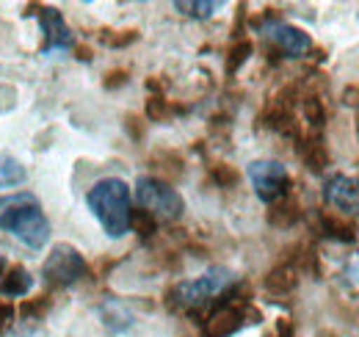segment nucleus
<instances>
[{
	"mask_svg": "<svg viewBox=\"0 0 359 337\" xmlns=\"http://www.w3.org/2000/svg\"><path fill=\"white\" fill-rule=\"evenodd\" d=\"M125 130L133 136L135 141H141L144 138V122H141V117H135V114H130L128 119H125Z\"/></svg>",
	"mask_w": 359,
	"mask_h": 337,
	"instance_id": "nucleus-27",
	"label": "nucleus"
},
{
	"mask_svg": "<svg viewBox=\"0 0 359 337\" xmlns=\"http://www.w3.org/2000/svg\"><path fill=\"white\" fill-rule=\"evenodd\" d=\"M34 285V277L22 265H8L0 277V293L3 296H25Z\"/></svg>",
	"mask_w": 359,
	"mask_h": 337,
	"instance_id": "nucleus-12",
	"label": "nucleus"
},
{
	"mask_svg": "<svg viewBox=\"0 0 359 337\" xmlns=\"http://www.w3.org/2000/svg\"><path fill=\"white\" fill-rule=\"evenodd\" d=\"M128 78H130V72H128V70H111V72L105 75L102 86H105L108 91H114V88H119V86L128 84Z\"/></svg>",
	"mask_w": 359,
	"mask_h": 337,
	"instance_id": "nucleus-26",
	"label": "nucleus"
},
{
	"mask_svg": "<svg viewBox=\"0 0 359 337\" xmlns=\"http://www.w3.org/2000/svg\"><path fill=\"white\" fill-rule=\"evenodd\" d=\"M47 310H50V296H39V298H28L22 307H20V312L25 315V318H42Z\"/></svg>",
	"mask_w": 359,
	"mask_h": 337,
	"instance_id": "nucleus-25",
	"label": "nucleus"
},
{
	"mask_svg": "<svg viewBox=\"0 0 359 337\" xmlns=\"http://www.w3.org/2000/svg\"><path fill=\"white\" fill-rule=\"evenodd\" d=\"M102 44H108V47H114V50H119V47H128V44H133L138 39V31L135 28H128V31H102Z\"/></svg>",
	"mask_w": 359,
	"mask_h": 337,
	"instance_id": "nucleus-23",
	"label": "nucleus"
},
{
	"mask_svg": "<svg viewBox=\"0 0 359 337\" xmlns=\"http://www.w3.org/2000/svg\"><path fill=\"white\" fill-rule=\"evenodd\" d=\"M75 53H78V58H81V61H91V50H89V47H83V44H81Z\"/></svg>",
	"mask_w": 359,
	"mask_h": 337,
	"instance_id": "nucleus-29",
	"label": "nucleus"
},
{
	"mask_svg": "<svg viewBox=\"0 0 359 337\" xmlns=\"http://www.w3.org/2000/svg\"><path fill=\"white\" fill-rule=\"evenodd\" d=\"M357 133H359V119H357Z\"/></svg>",
	"mask_w": 359,
	"mask_h": 337,
	"instance_id": "nucleus-31",
	"label": "nucleus"
},
{
	"mask_svg": "<svg viewBox=\"0 0 359 337\" xmlns=\"http://www.w3.org/2000/svg\"><path fill=\"white\" fill-rule=\"evenodd\" d=\"M86 205L108 232V238H122L130 221V185L119 177H105L94 183L86 194Z\"/></svg>",
	"mask_w": 359,
	"mask_h": 337,
	"instance_id": "nucleus-2",
	"label": "nucleus"
},
{
	"mask_svg": "<svg viewBox=\"0 0 359 337\" xmlns=\"http://www.w3.org/2000/svg\"><path fill=\"white\" fill-rule=\"evenodd\" d=\"M86 274V260L69 244H58L42 265V277L50 288H69Z\"/></svg>",
	"mask_w": 359,
	"mask_h": 337,
	"instance_id": "nucleus-5",
	"label": "nucleus"
},
{
	"mask_svg": "<svg viewBox=\"0 0 359 337\" xmlns=\"http://www.w3.org/2000/svg\"><path fill=\"white\" fill-rule=\"evenodd\" d=\"M222 3H210V0H191V3H185V0H177L175 3V8L177 11H182V14H188V17H196V20H208L216 8H219Z\"/></svg>",
	"mask_w": 359,
	"mask_h": 337,
	"instance_id": "nucleus-21",
	"label": "nucleus"
},
{
	"mask_svg": "<svg viewBox=\"0 0 359 337\" xmlns=\"http://www.w3.org/2000/svg\"><path fill=\"white\" fill-rule=\"evenodd\" d=\"M36 14H39V22H42V31H45V39H47L45 50H61V47H69L72 44V34H69L61 11L45 6V8H36Z\"/></svg>",
	"mask_w": 359,
	"mask_h": 337,
	"instance_id": "nucleus-10",
	"label": "nucleus"
},
{
	"mask_svg": "<svg viewBox=\"0 0 359 337\" xmlns=\"http://www.w3.org/2000/svg\"><path fill=\"white\" fill-rule=\"evenodd\" d=\"M249 180L255 185V194L269 205L290 197V174L279 161H252Z\"/></svg>",
	"mask_w": 359,
	"mask_h": 337,
	"instance_id": "nucleus-6",
	"label": "nucleus"
},
{
	"mask_svg": "<svg viewBox=\"0 0 359 337\" xmlns=\"http://www.w3.org/2000/svg\"><path fill=\"white\" fill-rule=\"evenodd\" d=\"M252 55V42L249 39H241L229 47V55H226V75H235Z\"/></svg>",
	"mask_w": 359,
	"mask_h": 337,
	"instance_id": "nucleus-19",
	"label": "nucleus"
},
{
	"mask_svg": "<svg viewBox=\"0 0 359 337\" xmlns=\"http://www.w3.org/2000/svg\"><path fill=\"white\" fill-rule=\"evenodd\" d=\"M175 111H182V108H175L163 94H152V97L147 100V108H144V114H147L149 122H166Z\"/></svg>",
	"mask_w": 359,
	"mask_h": 337,
	"instance_id": "nucleus-18",
	"label": "nucleus"
},
{
	"mask_svg": "<svg viewBox=\"0 0 359 337\" xmlns=\"http://www.w3.org/2000/svg\"><path fill=\"white\" fill-rule=\"evenodd\" d=\"M299 218H302V205H299L293 197H285V199L273 202L269 211V224L271 227H279V230L293 227Z\"/></svg>",
	"mask_w": 359,
	"mask_h": 337,
	"instance_id": "nucleus-13",
	"label": "nucleus"
},
{
	"mask_svg": "<svg viewBox=\"0 0 359 337\" xmlns=\"http://www.w3.org/2000/svg\"><path fill=\"white\" fill-rule=\"evenodd\" d=\"M6 268H8V263H6V257H0V277L6 274Z\"/></svg>",
	"mask_w": 359,
	"mask_h": 337,
	"instance_id": "nucleus-30",
	"label": "nucleus"
},
{
	"mask_svg": "<svg viewBox=\"0 0 359 337\" xmlns=\"http://www.w3.org/2000/svg\"><path fill=\"white\" fill-rule=\"evenodd\" d=\"M302 108H304V119H307V125L323 127V122H326V108H323V100H320L318 94H307L304 103H302Z\"/></svg>",
	"mask_w": 359,
	"mask_h": 337,
	"instance_id": "nucleus-20",
	"label": "nucleus"
},
{
	"mask_svg": "<svg viewBox=\"0 0 359 337\" xmlns=\"http://www.w3.org/2000/svg\"><path fill=\"white\" fill-rule=\"evenodd\" d=\"M320 227L329 238H337L343 244H351L357 238V227L351 218H343V216H334V213H320Z\"/></svg>",
	"mask_w": 359,
	"mask_h": 337,
	"instance_id": "nucleus-14",
	"label": "nucleus"
},
{
	"mask_svg": "<svg viewBox=\"0 0 359 337\" xmlns=\"http://www.w3.org/2000/svg\"><path fill=\"white\" fill-rule=\"evenodd\" d=\"M210 177H213V183L219 185V188H232L241 177H238V171L229 166V164H216V166H210Z\"/></svg>",
	"mask_w": 359,
	"mask_h": 337,
	"instance_id": "nucleus-24",
	"label": "nucleus"
},
{
	"mask_svg": "<svg viewBox=\"0 0 359 337\" xmlns=\"http://www.w3.org/2000/svg\"><path fill=\"white\" fill-rule=\"evenodd\" d=\"M263 285H266V291L271 296L293 293L299 288V268L293 263H279V265H273L269 274H266Z\"/></svg>",
	"mask_w": 359,
	"mask_h": 337,
	"instance_id": "nucleus-11",
	"label": "nucleus"
},
{
	"mask_svg": "<svg viewBox=\"0 0 359 337\" xmlns=\"http://www.w3.org/2000/svg\"><path fill=\"white\" fill-rule=\"evenodd\" d=\"M14 318V307L11 304H6V301H0V332L8 326V321Z\"/></svg>",
	"mask_w": 359,
	"mask_h": 337,
	"instance_id": "nucleus-28",
	"label": "nucleus"
},
{
	"mask_svg": "<svg viewBox=\"0 0 359 337\" xmlns=\"http://www.w3.org/2000/svg\"><path fill=\"white\" fill-rule=\"evenodd\" d=\"M135 199L144 211L152 213L155 218H163V221H177L185 211V202H182L177 188H172L166 180H158V177H138Z\"/></svg>",
	"mask_w": 359,
	"mask_h": 337,
	"instance_id": "nucleus-4",
	"label": "nucleus"
},
{
	"mask_svg": "<svg viewBox=\"0 0 359 337\" xmlns=\"http://www.w3.org/2000/svg\"><path fill=\"white\" fill-rule=\"evenodd\" d=\"M243 307L246 304H224L219 307L208 321H205V335L208 337H229L235 335L246 321H243Z\"/></svg>",
	"mask_w": 359,
	"mask_h": 337,
	"instance_id": "nucleus-9",
	"label": "nucleus"
},
{
	"mask_svg": "<svg viewBox=\"0 0 359 337\" xmlns=\"http://www.w3.org/2000/svg\"><path fill=\"white\" fill-rule=\"evenodd\" d=\"M28 177L25 166L8 155V152H0V188H14V185H22Z\"/></svg>",
	"mask_w": 359,
	"mask_h": 337,
	"instance_id": "nucleus-16",
	"label": "nucleus"
},
{
	"mask_svg": "<svg viewBox=\"0 0 359 337\" xmlns=\"http://www.w3.org/2000/svg\"><path fill=\"white\" fill-rule=\"evenodd\" d=\"M0 230L11 232L28 249H42L50 241V221L34 194L17 191L0 199Z\"/></svg>",
	"mask_w": 359,
	"mask_h": 337,
	"instance_id": "nucleus-1",
	"label": "nucleus"
},
{
	"mask_svg": "<svg viewBox=\"0 0 359 337\" xmlns=\"http://www.w3.org/2000/svg\"><path fill=\"white\" fill-rule=\"evenodd\" d=\"M263 31H266V37H269L271 42L276 44V50H279L282 55H290V58H299V55H304V53L313 47L310 34H304L302 28H296V25H290V22H282V20L266 22Z\"/></svg>",
	"mask_w": 359,
	"mask_h": 337,
	"instance_id": "nucleus-7",
	"label": "nucleus"
},
{
	"mask_svg": "<svg viewBox=\"0 0 359 337\" xmlns=\"http://www.w3.org/2000/svg\"><path fill=\"white\" fill-rule=\"evenodd\" d=\"M102 318H105V324H108L111 329H128V326L133 324V318H130L119 304H114V301L102 307Z\"/></svg>",
	"mask_w": 359,
	"mask_h": 337,
	"instance_id": "nucleus-22",
	"label": "nucleus"
},
{
	"mask_svg": "<svg viewBox=\"0 0 359 337\" xmlns=\"http://www.w3.org/2000/svg\"><path fill=\"white\" fill-rule=\"evenodd\" d=\"M302 158H304V164H307L310 171H323V168L329 166V161H332V155H329L323 138H318V136L304 141V147H302Z\"/></svg>",
	"mask_w": 359,
	"mask_h": 337,
	"instance_id": "nucleus-15",
	"label": "nucleus"
},
{
	"mask_svg": "<svg viewBox=\"0 0 359 337\" xmlns=\"http://www.w3.org/2000/svg\"><path fill=\"white\" fill-rule=\"evenodd\" d=\"M128 230H133L135 235L141 238H152L158 232V221L152 213H147L144 208H130V221H128Z\"/></svg>",
	"mask_w": 359,
	"mask_h": 337,
	"instance_id": "nucleus-17",
	"label": "nucleus"
},
{
	"mask_svg": "<svg viewBox=\"0 0 359 337\" xmlns=\"http://www.w3.org/2000/svg\"><path fill=\"white\" fill-rule=\"evenodd\" d=\"M357 91H359V86H357Z\"/></svg>",
	"mask_w": 359,
	"mask_h": 337,
	"instance_id": "nucleus-32",
	"label": "nucleus"
},
{
	"mask_svg": "<svg viewBox=\"0 0 359 337\" xmlns=\"http://www.w3.org/2000/svg\"><path fill=\"white\" fill-rule=\"evenodd\" d=\"M232 285H235V274L224 265H216V268L205 271L202 277H196L191 282H177L169 291V298L177 307L196 310V307H205L208 301H213L216 296H224Z\"/></svg>",
	"mask_w": 359,
	"mask_h": 337,
	"instance_id": "nucleus-3",
	"label": "nucleus"
},
{
	"mask_svg": "<svg viewBox=\"0 0 359 337\" xmlns=\"http://www.w3.org/2000/svg\"><path fill=\"white\" fill-rule=\"evenodd\" d=\"M323 199L343 216H359V180L334 174L323 185Z\"/></svg>",
	"mask_w": 359,
	"mask_h": 337,
	"instance_id": "nucleus-8",
	"label": "nucleus"
}]
</instances>
